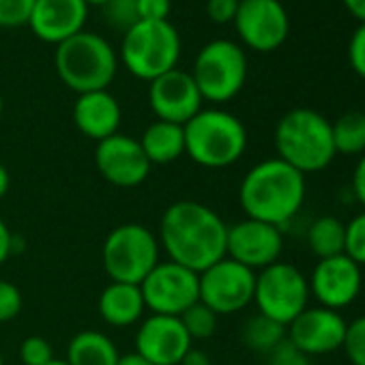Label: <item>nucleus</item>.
Listing matches in <instances>:
<instances>
[{
  "label": "nucleus",
  "mask_w": 365,
  "mask_h": 365,
  "mask_svg": "<svg viewBox=\"0 0 365 365\" xmlns=\"http://www.w3.org/2000/svg\"><path fill=\"white\" fill-rule=\"evenodd\" d=\"M157 239L168 260L202 273L226 258L228 224L202 202L178 200L163 211Z\"/></svg>",
  "instance_id": "f257e3e1"
},
{
  "label": "nucleus",
  "mask_w": 365,
  "mask_h": 365,
  "mask_svg": "<svg viewBox=\"0 0 365 365\" xmlns=\"http://www.w3.org/2000/svg\"><path fill=\"white\" fill-rule=\"evenodd\" d=\"M305 192L307 182L299 170L279 157H269L245 172L239 185V205L245 217L284 230L299 215Z\"/></svg>",
  "instance_id": "f03ea898"
},
{
  "label": "nucleus",
  "mask_w": 365,
  "mask_h": 365,
  "mask_svg": "<svg viewBox=\"0 0 365 365\" xmlns=\"http://www.w3.org/2000/svg\"><path fill=\"white\" fill-rule=\"evenodd\" d=\"M275 150L303 176L322 172L337 157L331 120L312 108H294L275 125Z\"/></svg>",
  "instance_id": "7ed1b4c3"
},
{
  "label": "nucleus",
  "mask_w": 365,
  "mask_h": 365,
  "mask_svg": "<svg viewBox=\"0 0 365 365\" xmlns=\"http://www.w3.org/2000/svg\"><path fill=\"white\" fill-rule=\"evenodd\" d=\"M182 129L185 155L209 170L230 168L247 150V129L243 120L222 108H202Z\"/></svg>",
  "instance_id": "20e7f679"
},
{
  "label": "nucleus",
  "mask_w": 365,
  "mask_h": 365,
  "mask_svg": "<svg viewBox=\"0 0 365 365\" xmlns=\"http://www.w3.org/2000/svg\"><path fill=\"white\" fill-rule=\"evenodd\" d=\"M54 67L61 82L78 95L108 91L118 71V54L106 37L82 31L56 46Z\"/></svg>",
  "instance_id": "39448f33"
},
{
  "label": "nucleus",
  "mask_w": 365,
  "mask_h": 365,
  "mask_svg": "<svg viewBox=\"0 0 365 365\" xmlns=\"http://www.w3.org/2000/svg\"><path fill=\"white\" fill-rule=\"evenodd\" d=\"M182 52L178 31L168 22H138L123 33L120 61L125 69L144 82L176 69Z\"/></svg>",
  "instance_id": "423d86ee"
},
{
  "label": "nucleus",
  "mask_w": 365,
  "mask_h": 365,
  "mask_svg": "<svg viewBox=\"0 0 365 365\" xmlns=\"http://www.w3.org/2000/svg\"><path fill=\"white\" fill-rule=\"evenodd\" d=\"M159 254V239L148 226L120 224L108 232L101 247V262L110 282L140 286L157 267Z\"/></svg>",
  "instance_id": "0eeeda50"
},
{
  "label": "nucleus",
  "mask_w": 365,
  "mask_h": 365,
  "mask_svg": "<svg viewBox=\"0 0 365 365\" xmlns=\"http://www.w3.org/2000/svg\"><path fill=\"white\" fill-rule=\"evenodd\" d=\"M190 73L205 101L228 103L243 91L247 80L245 50L230 39L209 41L198 52Z\"/></svg>",
  "instance_id": "6e6552de"
},
{
  "label": "nucleus",
  "mask_w": 365,
  "mask_h": 365,
  "mask_svg": "<svg viewBox=\"0 0 365 365\" xmlns=\"http://www.w3.org/2000/svg\"><path fill=\"white\" fill-rule=\"evenodd\" d=\"M309 282L301 269L290 262H275L256 273L254 303L258 314L288 327L305 307H309Z\"/></svg>",
  "instance_id": "1a4fd4ad"
},
{
  "label": "nucleus",
  "mask_w": 365,
  "mask_h": 365,
  "mask_svg": "<svg viewBox=\"0 0 365 365\" xmlns=\"http://www.w3.org/2000/svg\"><path fill=\"white\" fill-rule=\"evenodd\" d=\"M140 290L146 309L161 316H180L200 301L198 273L172 260H159Z\"/></svg>",
  "instance_id": "9d476101"
},
{
  "label": "nucleus",
  "mask_w": 365,
  "mask_h": 365,
  "mask_svg": "<svg viewBox=\"0 0 365 365\" xmlns=\"http://www.w3.org/2000/svg\"><path fill=\"white\" fill-rule=\"evenodd\" d=\"M200 303L217 316H232L254 303L256 271L230 260L228 256L198 273Z\"/></svg>",
  "instance_id": "9b49d317"
},
{
  "label": "nucleus",
  "mask_w": 365,
  "mask_h": 365,
  "mask_svg": "<svg viewBox=\"0 0 365 365\" xmlns=\"http://www.w3.org/2000/svg\"><path fill=\"white\" fill-rule=\"evenodd\" d=\"M232 24L243 46L262 54L279 50L290 33V18L279 0H241Z\"/></svg>",
  "instance_id": "f8f14e48"
},
{
  "label": "nucleus",
  "mask_w": 365,
  "mask_h": 365,
  "mask_svg": "<svg viewBox=\"0 0 365 365\" xmlns=\"http://www.w3.org/2000/svg\"><path fill=\"white\" fill-rule=\"evenodd\" d=\"M284 252V230L258 220H241L228 226L226 256L252 271H262L279 262Z\"/></svg>",
  "instance_id": "ddd939ff"
},
{
  "label": "nucleus",
  "mask_w": 365,
  "mask_h": 365,
  "mask_svg": "<svg viewBox=\"0 0 365 365\" xmlns=\"http://www.w3.org/2000/svg\"><path fill=\"white\" fill-rule=\"evenodd\" d=\"M95 165L103 180L114 187L131 190L138 187L150 174V161L146 159L138 138L114 133L95 148Z\"/></svg>",
  "instance_id": "4468645a"
},
{
  "label": "nucleus",
  "mask_w": 365,
  "mask_h": 365,
  "mask_svg": "<svg viewBox=\"0 0 365 365\" xmlns=\"http://www.w3.org/2000/svg\"><path fill=\"white\" fill-rule=\"evenodd\" d=\"M202 95L190 71L172 69L148 82V106L157 120L185 125L202 110Z\"/></svg>",
  "instance_id": "2eb2a0df"
},
{
  "label": "nucleus",
  "mask_w": 365,
  "mask_h": 365,
  "mask_svg": "<svg viewBox=\"0 0 365 365\" xmlns=\"http://www.w3.org/2000/svg\"><path fill=\"white\" fill-rule=\"evenodd\" d=\"M307 282L309 294L318 305L339 312L356 301L363 286V273L354 260L339 254L318 260Z\"/></svg>",
  "instance_id": "dca6fc26"
},
{
  "label": "nucleus",
  "mask_w": 365,
  "mask_h": 365,
  "mask_svg": "<svg viewBox=\"0 0 365 365\" xmlns=\"http://www.w3.org/2000/svg\"><path fill=\"white\" fill-rule=\"evenodd\" d=\"M348 322L335 309L316 305L305 307L288 327L286 337L307 356L331 354L344 346Z\"/></svg>",
  "instance_id": "f3484780"
},
{
  "label": "nucleus",
  "mask_w": 365,
  "mask_h": 365,
  "mask_svg": "<svg viewBox=\"0 0 365 365\" xmlns=\"http://www.w3.org/2000/svg\"><path fill=\"white\" fill-rule=\"evenodd\" d=\"M190 348L192 337L178 316L150 314L135 331V352L153 365H178Z\"/></svg>",
  "instance_id": "a211bd4d"
},
{
  "label": "nucleus",
  "mask_w": 365,
  "mask_h": 365,
  "mask_svg": "<svg viewBox=\"0 0 365 365\" xmlns=\"http://www.w3.org/2000/svg\"><path fill=\"white\" fill-rule=\"evenodd\" d=\"M88 5L84 0H35L29 29L37 39L61 46L73 35L86 31Z\"/></svg>",
  "instance_id": "6ab92c4d"
},
{
  "label": "nucleus",
  "mask_w": 365,
  "mask_h": 365,
  "mask_svg": "<svg viewBox=\"0 0 365 365\" xmlns=\"http://www.w3.org/2000/svg\"><path fill=\"white\" fill-rule=\"evenodd\" d=\"M73 123L82 135L101 142L114 133L123 123V110L118 99L110 91H93L78 95L73 103Z\"/></svg>",
  "instance_id": "aec40b11"
},
{
  "label": "nucleus",
  "mask_w": 365,
  "mask_h": 365,
  "mask_svg": "<svg viewBox=\"0 0 365 365\" xmlns=\"http://www.w3.org/2000/svg\"><path fill=\"white\" fill-rule=\"evenodd\" d=\"M97 312L99 318L114 329H127L138 324L146 314L140 286L110 282L97 299Z\"/></svg>",
  "instance_id": "412c9836"
},
{
  "label": "nucleus",
  "mask_w": 365,
  "mask_h": 365,
  "mask_svg": "<svg viewBox=\"0 0 365 365\" xmlns=\"http://www.w3.org/2000/svg\"><path fill=\"white\" fill-rule=\"evenodd\" d=\"M150 165H168L185 155V129L182 125L155 120L138 140Z\"/></svg>",
  "instance_id": "4be33fe9"
},
{
  "label": "nucleus",
  "mask_w": 365,
  "mask_h": 365,
  "mask_svg": "<svg viewBox=\"0 0 365 365\" xmlns=\"http://www.w3.org/2000/svg\"><path fill=\"white\" fill-rule=\"evenodd\" d=\"M118 348L110 335L86 329L76 333L67 344V363L69 365H116Z\"/></svg>",
  "instance_id": "5701e85b"
},
{
  "label": "nucleus",
  "mask_w": 365,
  "mask_h": 365,
  "mask_svg": "<svg viewBox=\"0 0 365 365\" xmlns=\"http://www.w3.org/2000/svg\"><path fill=\"white\" fill-rule=\"evenodd\" d=\"M344 241H346V224L333 215L318 217L316 222H312L307 230V245L318 260L344 254Z\"/></svg>",
  "instance_id": "b1692460"
},
{
  "label": "nucleus",
  "mask_w": 365,
  "mask_h": 365,
  "mask_svg": "<svg viewBox=\"0 0 365 365\" xmlns=\"http://www.w3.org/2000/svg\"><path fill=\"white\" fill-rule=\"evenodd\" d=\"M284 339H286V327L262 314L250 316L241 327V341L252 352L269 354Z\"/></svg>",
  "instance_id": "393cba45"
},
{
  "label": "nucleus",
  "mask_w": 365,
  "mask_h": 365,
  "mask_svg": "<svg viewBox=\"0 0 365 365\" xmlns=\"http://www.w3.org/2000/svg\"><path fill=\"white\" fill-rule=\"evenodd\" d=\"M333 146L337 155H363L365 153V114L346 112L331 123Z\"/></svg>",
  "instance_id": "a878e982"
},
{
  "label": "nucleus",
  "mask_w": 365,
  "mask_h": 365,
  "mask_svg": "<svg viewBox=\"0 0 365 365\" xmlns=\"http://www.w3.org/2000/svg\"><path fill=\"white\" fill-rule=\"evenodd\" d=\"M178 318H180L182 327H185L187 335L192 337V341L213 337L217 333V327H220V316L200 301L196 305H192L187 312H182Z\"/></svg>",
  "instance_id": "bb28decb"
},
{
  "label": "nucleus",
  "mask_w": 365,
  "mask_h": 365,
  "mask_svg": "<svg viewBox=\"0 0 365 365\" xmlns=\"http://www.w3.org/2000/svg\"><path fill=\"white\" fill-rule=\"evenodd\" d=\"M103 20L120 33H127L140 22L138 16V0H110L103 5Z\"/></svg>",
  "instance_id": "cd10ccee"
},
{
  "label": "nucleus",
  "mask_w": 365,
  "mask_h": 365,
  "mask_svg": "<svg viewBox=\"0 0 365 365\" xmlns=\"http://www.w3.org/2000/svg\"><path fill=\"white\" fill-rule=\"evenodd\" d=\"M344 254L350 260H354L359 267H365V211H361L350 222H346Z\"/></svg>",
  "instance_id": "c85d7f7f"
},
{
  "label": "nucleus",
  "mask_w": 365,
  "mask_h": 365,
  "mask_svg": "<svg viewBox=\"0 0 365 365\" xmlns=\"http://www.w3.org/2000/svg\"><path fill=\"white\" fill-rule=\"evenodd\" d=\"M341 348L352 365H365V316L348 322Z\"/></svg>",
  "instance_id": "c756f323"
},
{
  "label": "nucleus",
  "mask_w": 365,
  "mask_h": 365,
  "mask_svg": "<svg viewBox=\"0 0 365 365\" xmlns=\"http://www.w3.org/2000/svg\"><path fill=\"white\" fill-rule=\"evenodd\" d=\"M35 0H0V29L29 26Z\"/></svg>",
  "instance_id": "7c9ffc66"
},
{
  "label": "nucleus",
  "mask_w": 365,
  "mask_h": 365,
  "mask_svg": "<svg viewBox=\"0 0 365 365\" xmlns=\"http://www.w3.org/2000/svg\"><path fill=\"white\" fill-rule=\"evenodd\" d=\"M20 359H22L24 365H48L56 356H54L52 344L46 337H41V335H29L20 344Z\"/></svg>",
  "instance_id": "2f4dec72"
},
{
  "label": "nucleus",
  "mask_w": 365,
  "mask_h": 365,
  "mask_svg": "<svg viewBox=\"0 0 365 365\" xmlns=\"http://www.w3.org/2000/svg\"><path fill=\"white\" fill-rule=\"evenodd\" d=\"M22 305H24L22 290L9 279H0V324L18 318Z\"/></svg>",
  "instance_id": "473e14b6"
},
{
  "label": "nucleus",
  "mask_w": 365,
  "mask_h": 365,
  "mask_svg": "<svg viewBox=\"0 0 365 365\" xmlns=\"http://www.w3.org/2000/svg\"><path fill=\"white\" fill-rule=\"evenodd\" d=\"M267 365H312V356L301 352L288 341V337L267 354Z\"/></svg>",
  "instance_id": "72a5a7b5"
},
{
  "label": "nucleus",
  "mask_w": 365,
  "mask_h": 365,
  "mask_svg": "<svg viewBox=\"0 0 365 365\" xmlns=\"http://www.w3.org/2000/svg\"><path fill=\"white\" fill-rule=\"evenodd\" d=\"M348 61L352 71L365 80V24H359V29L352 33L348 43Z\"/></svg>",
  "instance_id": "f704fd0d"
},
{
  "label": "nucleus",
  "mask_w": 365,
  "mask_h": 365,
  "mask_svg": "<svg viewBox=\"0 0 365 365\" xmlns=\"http://www.w3.org/2000/svg\"><path fill=\"white\" fill-rule=\"evenodd\" d=\"M172 0H138L140 22H168Z\"/></svg>",
  "instance_id": "c9c22d12"
},
{
  "label": "nucleus",
  "mask_w": 365,
  "mask_h": 365,
  "mask_svg": "<svg viewBox=\"0 0 365 365\" xmlns=\"http://www.w3.org/2000/svg\"><path fill=\"white\" fill-rule=\"evenodd\" d=\"M241 0H207V16L215 24H232Z\"/></svg>",
  "instance_id": "e433bc0d"
},
{
  "label": "nucleus",
  "mask_w": 365,
  "mask_h": 365,
  "mask_svg": "<svg viewBox=\"0 0 365 365\" xmlns=\"http://www.w3.org/2000/svg\"><path fill=\"white\" fill-rule=\"evenodd\" d=\"M352 194L359 200V205L365 209V153L359 157L352 172Z\"/></svg>",
  "instance_id": "4c0bfd02"
},
{
  "label": "nucleus",
  "mask_w": 365,
  "mask_h": 365,
  "mask_svg": "<svg viewBox=\"0 0 365 365\" xmlns=\"http://www.w3.org/2000/svg\"><path fill=\"white\" fill-rule=\"evenodd\" d=\"M16 250V237L11 235L7 222L0 217V267H3Z\"/></svg>",
  "instance_id": "58836bf2"
},
{
  "label": "nucleus",
  "mask_w": 365,
  "mask_h": 365,
  "mask_svg": "<svg viewBox=\"0 0 365 365\" xmlns=\"http://www.w3.org/2000/svg\"><path fill=\"white\" fill-rule=\"evenodd\" d=\"M178 365H213V361H211L209 352H205L202 348H194V346H192V348L185 352V356L180 359Z\"/></svg>",
  "instance_id": "ea45409f"
},
{
  "label": "nucleus",
  "mask_w": 365,
  "mask_h": 365,
  "mask_svg": "<svg viewBox=\"0 0 365 365\" xmlns=\"http://www.w3.org/2000/svg\"><path fill=\"white\" fill-rule=\"evenodd\" d=\"M341 3L352 18H356L361 24H365V0H341Z\"/></svg>",
  "instance_id": "a19ab883"
},
{
  "label": "nucleus",
  "mask_w": 365,
  "mask_h": 365,
  "mask_svg": "<svg viewBox=\"0 0 365 365\" xmlns=\"http://www.w3.org/2000/svg\"><path fill=\"white\" fill-rule=\"evenodd\" d=\"M116 365H153L148 359H144L140 352H127V354H120L118 356V363Z\"/></svg>",
  "instance_id": "79ce46f5"
},
{
  "label": "nucleus",
  "mask_w": 365,
  "mask_h": 365,
  "mask_svg": "<svg viewBox=\"0 0 365 365\" xmlns=\"http://www.w3.org/2000/svg\"><path fill=\"white\" fill-rule=\"evenodd\" d=\"M9 187H11V174H9L7 165H3V161H0V200L7 196Z\"/></svg>",
  "instance_id": "37998d69"
},
{
  "label": "nucleus",
  "mask_w": 365,
  "mask_h": 365,
  "mask_svg": "<svg viewBox=\"0 0 365 365\" xmlns=\"http://www.w3.org/2000/svg\"><path fill=\"white\" fill-rule=\"evenodd\" d=\"M84 3H86L88 7H103V5L110 3V0H84Z\"/></svg>",
  "instance_id": "c03bdc74"
},
{
  "label": "nucleus",
  "mask_w": 365,
  "mask_h": 365,
  "mask_svg": "<svg viewBox=\"0 0 365 365\" xmlns=\"http://www.w3.org/2000/svg\"><path fill=\"white\" fill-rule=\"evenodd\" d=\"M48 365H69V363H67L65 359H54V361H52V363H48Z\"/></svg>",
  "instance_id": "a18cd8bd"
},
{
  "label": "nucleus",
  "mask_w": 365,
  "mask_h": 365,
  "mask_svg": "<svg viewBox=\"0 0 365 365\" xmlns=\"http://www.w3.org/2000/svg\"><path fill=\"white\" fill-rule=\"evenodd\" d=\"M3 110H5V101H3V95H0V114H3Z\"/></svg>",
  "instance_id": "49530a36"
},
{
  "label": "nucleus",
  "mask_w": 365,
  "mask_h": 365,
  "mask_svg": "<svg viewBox=\"0 0 365 365\" xmlns=\"http://www.w3.org/2000/svg\"><path fill=\"white\" fill-rule=\"evenodd\" d=\"M0 365H5V359H3V352H0Z\"/></svg>",
  "instance_id": "de8ad7c7"
}]
</instances>
